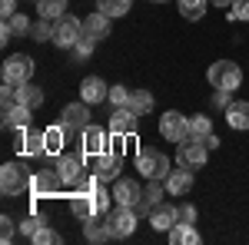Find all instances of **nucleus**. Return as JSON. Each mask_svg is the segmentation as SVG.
I'll return each mask as SVG.
<instances>
[{"label": "nucleus", "mask_w": 249, "mask_h": 245, "mask_svg": "<svg viewBox=\"0 0 249 245\" xmlns=\"http://www.w3.org/2000/svg\"><path fill=\"white\" fill-rule=\"evenodd\" d=\"M63 143H67V130H63V123L47 126V130H43V146H47V156H60V152H63Z\"/></svg>", "instance_id": "nucleus-24"}, {"label": "nucleus", "mask_w": 249, "mask_h": 245, "mask_svg": "<svg viewBox=\"0 0 249 245\" xmlns=\"http://www.w3.org/2000/svg\"><path fill=\"white\" fill-rule=\"evenodd\" d=\"M176 222H186V226H196V206H190V202L176 206Z\"/></svg>", "instance_id": "nucleus-39"}, {"label": "nucleus", "mask_w": 249, "mask_h": 245, "mask_svg": "<svg viewBox=\"0 0 249 245\" xmlns=\"http://www.w3.org/2000/svg\"><path fill=\"white\" fill-rule=\"evenodd\" d=\"M34 242H37V245H60V242H63V235L53 232V229H47V226H40V232L34 235Z\"/></svg>", "instance_id": "nucleus-36"}, {"label": "nucleus", "mask_w": 249, "mask_h": 245, "mask_svg": "<svg viewBox=\"0 0 249 245\" xmlns=\"http://www.w3.org/2000/svg\"><path fill=\"white\" fill-rule=\"evenodd\" d=\"M136 126H140V113H133L130 106H116L113 116H110V132L113 136H136Z\"/></svg>", "instance_id": "nucleus-10"}, {"label": "nucleus", "mask_w": 249, "mask_h": 245, "mask_svg": "<svg viewBox=\"0 0 249 245\" xmlns=\"http://www.w3.org/2000/svg\"><path fill=\"white\" fill-rule=\"evenodd\" d=\"M60 123H63V130L67 136H73V132H83L90 126V103H70V106H63V113H60Z\"/></svg>", "instance_id": "nucleus-8"}, {"label": "nucleus", "mask_w": 249, "mask_h": 245, "mask_svg": "<svg viewBox=\"0 0 249 245\" xmlns=\"http://www.w3.org/2000/svg\"><path fill=\"white\" fill-rule=\"evenodd\" d=\"M80 99L83 103H103V99H110V86L100 80V76H87L83 83H80Z\"/></svg>", "instance_id": "nucleus-15"}, {"label": "nucleus", "mask_w": 249, "mask_h": 245, "mask_svg": "<svg viewBox=\"0 0 249 245\" xmlns=\"http://www.w3.org/2000/svg\"><path fill=\"white\" fill-rule=\"evenodd\" d=\"M206 159H210V146H206V143H203V139H183V143H179V152H176V163H179V166H186V169H203V166H206Z\"/></svg>", "instance_id": "nucleus-4"}, {"label": "nucleus", "mask_w": 249, "mask_h": 245, "mask_svg": "<svg viewBox=\"0 0 249 245\" xmlns=\"http://www.w3.org/2000/svg\"><path fill=\"white\" fill-rule=\"evenodd\" d=\"M80 139H83V156H103V152H110V136H107V130H100L93 123L80 132Z\"/></svg>", "instance_id": "nucleus-11"}, {"label": "nucleus", "mask_w": 249, "mask_h": 245, "mask_svg": "<svg viewBox=\"0 0 249 245\" xmlns=\"http://www.w3.org/2000/svg\"><path fill=\"white\" fill-rule=\"evenodd\" d=\"M43 99H47V93L40 90L37 83H23V86H17V103H23V106L40 110V106H43Z\"/></svg>", "instance_id": "nucleus-25"}, {"label": "nucleus", "mask_w": 249, "mask_h": 245, "mask_svg": "<svg viewBox=\"0 0 249 245\" xmlns=\"http://www.w3.org/2000/svg\"><path fill=\"white\" fill-rule=\"evenodd\" d=\"M156 3H163V0H156Z\"/></svg>", "instance_id": "nucleus-46"}, {"label": "nucleus", "mask_w": 249, "mask_h": 245, "mask_svg": "<svg viewBox=\"0 0 249 245\" xmlns=\"http://www.w3.org/2000/svg\"><path fill=\"white\" fill-rule=\"evenodd\" d=\"M166 196H170V192H166V182H163V179H150V186L143 189V202H146V206H153V209L160 206Z\"/></svg>", "instance_id": "nucleus-28"}, {"label": "nucleus", "mask_w": 249, "mask_h": 245, "mask_svg": "<svg viewBox=\"0 0 249 245\" xmlns=\"http://www.w3.org/2000/svg\"><path fill=\"white\" fill-rule=\"evenodd\" d=\"M130 93H133V90H126V86H110V103H113V110L116 106H126V103H130Z\"/></svg>", "instance_id": "nucleus-40"}, {"label": "nucleus", "mask_w": 249, "mask_h": 245, "mask_svg": "<svg viewBox=\"0 0 249 245\" xmlns=\"http://www.w3.org/2000/svg\"><path fill=\"white\" fill-rule=\"evenodd\" d=\"M7 23H10V30H14V37H30V27H34V23H30V20L23 17V14H14V17L7 20Z\"/></svg>", "instance_id": "nucleus-33"}, {"label": "nucleus", "mask_w": 249, "mask_h": 245, "mask_svg": "<svg viewBox=\"0 0 249 245\" xmlns=\"http://www.w3.org/2000/svg\"><path fill=\"white\" fill-rule=\"evenodd\" d=\"M160 136L179 146L183 139H190V116H183L179 110L163 113V116H160Z\"/></svg>", "instance_id": "nucleus-5"}, {"label": "nucleus", "mask_w": 249, "mask_h": 245, "mask_svg": "<svg viewBox=\"0 0 249 245\" xmlns=\"http://www.w3.org/2000/svg\"><path fill=\"white\" fill-rule=\"evenodd\" d=\"M23 189H30V179H27L23 166H17V163H7V166L0 169V192L10 199V196H20Z\"/></svg>", "instance_id": "nucleus-9"}, {"label": "nucleus", "mask_w": 249, "mask_h": 245, "mask_svg": "<svg viewBox=\"0 0 249 245\" xmlns=\"http://www.w3.org/2000/svg\"><path fill=\"white\" fill-rule=\"evenodd\" d=\"M230 90H216V96H213V106H216V110H226V106H230L232 99H230Z\"/></svg>", "instance_id": "nucleus-42"}, {"label": "nucleus", "mask_w": 249, "mask_h": 245, "mask_svg": "<svg viewBox=\"0 0 249 245\" xmlns=\"http://www.w3.org/2000/svg\"><path fill=\"white\" fill-rule=\"evenodd\" d=\"M110 20H113V17H107L103 10H93L90 17H83V37H90L93 43L107 40V37H110Z\"/></svg>", "instance_id": "nucleus-14"}, {"label": "nucleus", "mask_w": 249, "mask_h": 245, "mask_svg": "<svg viewBox=\"0 0 249 245\" xmlns=\"http://www.w3.org/2000/svg\"><path fill=\"white\" fill-rule=\"evenodd\" d=\"M17 226H20V222H14L10 215H0V242H3V245L14 242V235H17Z\"/></svg>", "instance_id": "nucleus-35"}, {"label": "nucleus", "mask_w": 249, "mask_h": 245, "mask_svg": "<svg viewBox=\"0 0 249 245\" xmlns=\"http://www.w3.org/2000/svg\"><path fill=\"white\" fill-rule=\"evenodd\" d=\"M17 149L23 152V156H43V152H47V146H43V132H34L30 126L20 130L17 132Z\"/></svg>", "instance_id": "nucleus-22"}, {"label": "nucleus", "mask_w": 249, "mask_h": 245, "mask_svg": "<svg viewBox=\"0 0 249 245\" xmlns=\"http://www.w3.org/2000/svg\"><path fill=\"white\" fill-rule=\"evenodd\" d=\"M143 199V189L136 186L133 179H116L113 182V202L116 206H136Z\"/></svg>", "instance_id": "nucleus-17"}, {"label": "nucleus", "mask_w": 249, "mask_h": 245, "mask_svg": "<svg viewBox=\"0 0 249 245\" xmlns=\"http://www.w3.org/2000/svg\"><path fill=\"white\" fill-rule=\"evenodd\" d=\"M57 172H60V179H63V186H77V179L83 176V156H77V152H60Z\"/></svg>", "instance_id": "nucleus-12"}, {"label": "nucleus", "mask_w": 249, "mask_h": 245, "mask_svg": "<svg viewBox=\"0 0 249 245\" xmlns=\"http://www.w3.org/2000/svg\"><path fill=\"white\" fill-rule=\"evenodd\" d=\"M133 7V0H96V10H103L107 17H126Z\"/></svg>", "instance_id": "nucleus-30"}, {"label": "nucleus", "mask_w": 249, "mask_h": 245, "mask_svg": "<svg viewBox=\"0 0 249 245\" xmlns=\"http://www.w3.org/2000/svg\"><path fill=\"white\" fill-rule=\"evenodd\" d=\"M14 14H17V0H0V17L10 20Z\"/></svg>", "instance_id": "nucleus-43"}, {"label": "nucleus", "mask_w": 249, "mask_h": 245, "mask_svg": "<svg viewBox=\"0 0 249 245\" xmlns=\"http://www.w3.org/2000/svg\"><path fill=\"white\" fill-rule=\"evenodd\" d=\"M30 76H34V57H27V53L7 57V63H3V83L23 86V83H30Z\"/></svg>", "instance_id": "nucleus-6"}, {"label": "nucleus", "mask_w": 249, "mask_h": 245, "mask_svg": "<svg viewBox=\"0 0 249 245\" xmlns=\"http://www.w3.org/2000/svg\"><path fill=\"white\" fill-rule=\"evenodd\" d=\"M83 40V20L73 14H63L60 20H53V43L60 50H73Z\"/></svg>", "instance_id": "nucleus-2"}, {"label": "nucleus", "mask_w": 249, "mask_h": 245, "mask_svg": "<svg viewBox=\"0 0 249 245\" xmlns=\"http://www.w3.org/2000/svg\"><path fill=\"white\" fill-rule=\"evenodd\" d=\"M93 47H96L93 40H90V37H83V40L77 43V47H73V60H77V63H83V60H90V53H93Z\"/></svg>", "instance_id": "nucleus-38"}, {"label": "nucleus", "mask_w": 249, "mask_h": 245, "mask_svg": "<svg viewBox=\"0 0 249 245\" xmlns=\"http://www.w3.org/2000/svg\"><path fill=\"white\" fill-rule=\"evenodd\" d=\"M107 222H110V229H113V239H126V235L136 232L140 215H136L133 206H116L113 212H107Z\"/></svg>", "instance_id": "nucleus-7"}, {"label": "nucleus", "mask_w": 249, "mask_h": 245, "mask_svg": "<svg viewBox=\"0 0 249 245\" xmlns=\"http://www.w3.org/2000/svg\"><path fill=\"white\" fill-rule=\"evenodd\" d=\"M203 143H206V146H210V152H213V149H216V146H219V136H216V132H210V136H206Z\"/></svg>", "instance_id": "nucleus-44"}, {"label": "nucleus", "mask_w": 249, "mask_h": 245, "mask_svg": "<svg viewBox=\"0 0 249 245\" xmlns=\"http://www.w3.org/2000/svg\"><path fill=\"white\" fill-rule=\"evenodd\" d=\"M83 239L87 242H107V239H113V229H110V222H107V215L100 219V215H90L87 222H83Z\"/></svg>", "instance_id": "nucleus-20"}, {"label": "nucleus", "mask_w": 249, "mask_h": 245, "mask_svg": "<svg viewBox=\"0 0 249 245\" xmlns=\"http://www.w3.org/2000/svg\"><path fill=\"white\" fill-rule=\"evenodd\" d=\"M163 182H166V192H170V196H186L196 179H193V169L179 166V169H170V176H166Z\"/></svg>", "instance_id": "nucleus-18"}, {"label": "nucleus", "mask_w": 249, "mask_h": 245, "mask_svg": "<svg viewBox=\"0 0 249 245\" xmlns=\"http://www.w3.org/2000/svg\"><path fill=\"white\" fill-rule=\"evenodd\" d=\"M60 186H63V179H60L57 169H40L30 176V192L34 196H53Z\"/></svg>", "instance_id": "nucleus-13"}, {"label": "nucleus", "mask_w": 249, "mask_h": 245, "mask_svg": "<svg viewBox=\"0 0 249 245\" xmlns=\"http://www.w3.org/2000/svg\"><path fill=\"white\" fill-rule=\"evenodd\" d=\"M30 119H34V110L23 106V103H17V106H10V110H3V130L20 132V130L30 126Z\"/></svg>", "instance_id": "nucleus-16"}, {"label": "nucleus", "mask_w": 249, "mask_h": 245, "mask_svg": "<svg viewBox=\"0 0 249 245\" xmlns=\"http://www.w3.org/2000/svg\"><path fill=\"white\" fill-rule=\"evenodd\" d=\"M223 116H226V126L230 130H249V103L246 99H232L230 106L223 110Z\"/></svg>", "instance_id": "nucleus-21"}, {"label": "nucleus", "mask_w": 249, "mask_h": 245, "mask_svg": "<svg viewBox=\"0 0 249 245\" xmlns=\"http://www.w3.org/2000/svg\"><path fill=\"white\" fill-rule=\"evenodd\" d=\"M40 226H43V222H40V215H23V219H20V235L34 239V235L40 232Z\"/></svg>", "instance_id": "nucleus-37"}, {"label": "nucleus", "mask_w": 249, "mask_h": 245, "mask_svg": "<svg viewBox=\"0 0 249 245\" xmlns=\"http://www.w3.org/2000/svg\"><path fill=\"white\" fill-rule=\"evenodd\" d=\"M150 226H153L156 232H170V229L176 226V206H170V202H160V206L150 212Z\"/></svg>", "instance_id": "nucleus-23"}, {"label": "nucleus", "mask_w": 249, "mask_h": 245, "mask_svg": "<svg viewBox=\"0 0 249 245\" xmlns=\"http://www.w3.org/2000/svg\"><path fill=\"white\" fill-rule=\"evenodd\" d=\"M170 242L173 245H199V232H196V226L176 222V226L170 229Z\"/></svg>", "instance_id": "nucleus-26"}, {"label": "nucleus", "mask_w": 249, "mask_h": 245, "mask_svg": "<svg viewBox=\"0 0 249 245\" xmlns=\"http://www.w3.org/2000/svg\"><path fill=\"white\" fill-rule=\"evenodd\" d=\"M206 80H210L213 90H239V83H243V70H239V63H232V60H216L210 70H206Z\"/></svg>", "instance_id": "nucleus-1"}, {"label": "nucleus", "mask_w": 249, "mask_h": 245, "mask_svg": "<svg viewBox=\"0 0 249 245\" xmlns=\"http://www.w3.org/2000/svg\"><path fill=\"white\" fill-rule=\"evenodd\" d=\"M210 0H179V17L183 20H203Z\"/></svg>", "instance_id": "nucleus-31"}, {"label": "nucleus", "mask_w": 249, "mask_h": 245, "mask_svg": "<svg viewBox=\"0 0 249 245\" xmlns=\"http://www.w3.org/2000/svg\"><path fill=\"white\" fill-rule=\"evenodd\" d=\"M213 132V119L210 116H190V136L193 139H206Z\"/></svg>", "instance_id": "nucleus-32"}, {"label": "nucleus", "mask_w": 249, "mask_h": 245, "mask_svg": "<svg viewBox=\"0 0 249 245\" xmlns=\"http://www.w3.org/2000/svg\"><path fill=\"white\" fill-rule=\"evenodd\" d=\"M30 40H40V43H43V40H53V27H50V20L40 17L37 23L30 27Z\"/></svg>", "instance_id": "nucleus-34"}, {"label": "nucleus", "mask_w": 249, "mask_h": 245, "mask_svg": "<svg viewBox=\"0 0 249 245\" xmlns=\"http://www.w3.org/2000/svg\"><path fill=\"white\" fill-rule=\"evenodd\" d=\"M136 169L140 176H146V179H166L170 176V156L160 149H140L136 152Z\"/></svg>", "instance_id": "nucleus-3"}, {"label": "nucleus", "mask_w": 249, "mask_h": 245, "mask_svg": "<svg viewBox=\"0 0 249 245\" xmlns=\"http://www.w3.org/2000/svg\"><path fill=\"white\" fill-rule=\"evenodd\" d=\"M37 14L43 20H60L67 14V0H37Z\"/></svg>", "instance_id": "nucleus-27"}, {"label": "nucleus", "mask_w": 249, "mask_h": 245, "mask_svg": "<svg viewBox=\"0 0 249 245\" xmlns=\"http://www.w3.org/2000/svg\"><path fill=\"white\" fill-rule=\"evenodd\" d=\"M133 113H140V116H146L150 110H153V93L150 90H133L130 93V103H126Z\"/></svg>", "instance_id": "nucleus-29"}, {"label": "nucleus", "mask_w": 249, "mask_h": 245, "mask_svg": "<svg viewBox=\"0 0 249 245\" xmlns=\"http://www.w3.org/2000/svg\"><path fill=\"white\" fill-rule=\"evenodd\" d=\"M210 3H213V7H230L232 0H210Z\"/></svg>", "instance_id": "nucleus-45"}, {"label": "nucleus", "mask_w": 249, "mask_h": 245, "mask_svg": "<svg viewBox=\"0 0 249 245\" xmlns=\"http://www.w3.org/2000/svg\"><path fill=\"white\" fill-rule=\"evenodd\" d=\"M230 7H232V10H230V20H243V23L249 20V0H232Z\"/></svg>", "instance_id": "nucleus-41"}, {"label": "nucleus", "mask_w": 249, "mask_h": 245, "mask_svg": "<svg viewBox=\"0 0 249 245\" xmlns=\"http://www.w3.org/2000/svg\"><path fill=\"white\" fill-rule=\"evenodd\" d=\"M96 179L100 182H116L120 179V152H103L96 156Z\"/></svg>", "instance_id": "nucleus-19"}]
</instances>
